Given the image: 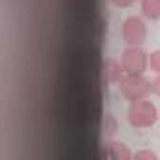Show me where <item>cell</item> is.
<instances>
[{
    "mask_svg": "<svg viewBox=\"0 0 160 160\" xmlns=\"http://www.w3.org/2000/svg\"><path fill=\"white\" fill-rule=\"evenodd\" d=\"M124 70H122V64L117 62L115 58H108L104 62V77H106V83H121V79L124 77Z\"/></svg>",
    "mask_w": 160,
    "mask_h": 160,
    "instance_id": "5",
    "label": "cell"
},
{
    "mask_svg": "<svg viewBox=\"0 0 160 160\" xmlns=\"http://www.w3.org/2000/svg\"><path fill=\"white\" fill-rule=\"evenodd\" d=\"M121 94L128 100V102H138L143 100L151 94L152 87L147 79L143 77V73H134V75H124L121 79Z\"/></svg>",
    "mask_w": 160,
    "mask_h": 160,
    "instance_id": "2",
    "label": "cell"
},
{
    "mask_svg": "<svg viewBox=\"0 0 160 160\" xmlns=\"http://www.w3.org/2000/svg\"><path fill=\"white\" fill-rule=\"evenodd\" d=\"M136 0H111V4L117 6V8H130Z\"/></svg>",
    "mask_w": 160,
    "mask_h": 160,
    "instance_id": "10",
    "label": "cell"
},
{
    "mask_svg": "<svg viewBox=\"0 0 160 160\" xmlns=\"http://www.w3.org/2000/svg\"><path fill=\"white\" fill-rule=\"evenodd\" d=\"M134 158L136 160H156V154L152 151H138L134 152Z\"/></svg>",
    "mask_w": 160,
    "mask_h": 160,
    "instance_id": "9",
    "label": "cell"
},
{
    "mask_svg": "<svg viewBox=\"0 0 160 160\" xmlns=\"http://www.w3.org/2000/svg\"><path fill=\"white\" fill-rule=\"evenodd\" d=\"M151 87H152V92L160 98V73H156V77L152 79V83H151Z\"/></svg>",
    "mask_w": 160,
    "mask_h": 160,
    "instance_id": "11",
    "label": "cell"
},
{
    "mask_svg": "<svg viewBox=\"0 0 160 160\" xmlns=\"http://www.w3.org/2000/svg\"><path fill=\"white\" fill-rule=\"evenodd\" d=\"M121 64L126 75L143 73L149 66V55L141 49V45H128L121 55Z\"/></svg>",
    "mask_w": 160,
    "mask_h": 160,
    "instance_id": "3",
    "label": "cell"
},
{
    "mask_svg": "<svg viewBox=\"0 0 160 160\" xmlns=\"http://www.w3.org/2000/svg\"><path fill=\"white\" fill-rule=\"evenodd\" d=\"M121 34H122V40L126 42V45H141L147 40V27L141 17L132 15L122 21Z\"/></svg>",
    "mask_w": 160,
    "mask_h": 160,
    "instance_id": "4",
    "label": "cell"
},
{
    "mask_svg": "<svg viewBox=\"0 0 160 160\" xmlns=\"http://www.w3.org/2000/svg\"><path fill=\"white\" fill-rule=\"evenodd\" d=\"M106 156H109L111 160H130L134 158V152L130 151V147L126 143L121 141H109L106 143Z\"/></svg>",
    "mask_w": 160,
    "mask_h": 160,
    "instance_id": "6",
    "label": "cell"
},
{
    "mask_svg": "<svg viewBox=\"0 0 160 160\" xmlns=\"http://www.w3.org/2000/svg\"><path fill=\"white\" fill-rule=\"evenodd\" d=\"M126 117H128V122L132 128H151L158 121L160 113L151 100L143 98L138 102H130Z\"/></svg>",
    "mask_w": 160,
    "mask_h": 160,
    "instance_id": "1",
    "label": "cell"
},
{
    "mask_svg": "<svg viewBox=\"0 0 160 160\" xmlns=\"http://www.w3.org/2000/svg\"><path fill=\"white\" fill-rule=\"evenodd\" d=\"M141 13L147 19H160V0H141Z\"/></svg>",
    "mask_w": 160,
    "mask_h": 160,
    "instance_id": "7",
    "label": "cell"
},
{
    "mask_svg": "<svg viewBox=\"0 0 160 160\" xmlns=\"http://www.w3.org/2000/svg\"><path fill=\"white\" fill-rule=\"evenodd\" d=\"M149 66L154 73H160V49H156L149 55Z\"/></svg>",
    "mask_w": 160,
    "mask_h": 160,
    "instance_id": "8",
    "label": "cell"
}]
</instances>
